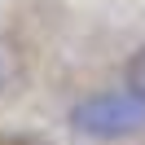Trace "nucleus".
Returning <instances> with one entry per match:
<instances>
[{"label": "nucleus", "instance_id": "nucleus-1", "mask_svg": "<svg viewBox=\"0 0 145 145\" xmlns=\"http://www.w3.org/2000/svg\"><path fill=\"white\" fill-rule=\"evenodd\" d=\"M71 127L79 136L92 141H119L145 127V97H136L132 88H110V92H92V97L75 101L71 110Z\"/></svg>", "mask_w": 145, "mask_h": 145}, {"label": "nucleus", "instance_id": "nucleus-2", "mask_svg": "<svg viewBox=\"0 0 145 145\" xmlns=\"http://www.w3.org/2000/svg\"><path fill=\"white\" fill-rule=\"evenodd\" d=\"M123 88H132L136 97H145V44L132 53V62H127V75H123Z\"/></svg>", "mask_w": 145, "mask_h": 145}, {"label": "nucleus", "instance_id": "nucleus-3", "mask_svg": "<svg viewBox=\"0 0 145 145\" xmlns=\"http://www.w3.org/2000/svg\"><path fill=\"white\" fill-rule=\"evenodd\" d=\"M13 79V62H9V53L0 48V92H5V84Z\"/></svg>", "mask_w": 145, "mask_h": 145}]
</instances>
